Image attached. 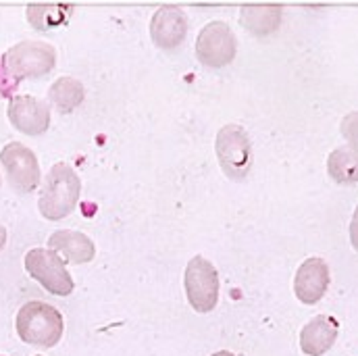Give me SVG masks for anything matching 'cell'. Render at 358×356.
Segmentation results:
<instances>
[{
  "instance_id": "obj_1",
  "label": "cell",
  "mask_w": 358,
  "mask_h": 356,
  "mask_svg": "<svg viewBox=\"0 0 358 356\" xmlns=\"http://www.w3.org/2000/svg\"><path fill=\"white\" fill-rule=\"evenodd\" d=\"M80 194H82L80 176L67 163L52 165L40 190V198H38L40 215L48 221L65 219L76 211L80 202Z\"/></svg>"
},
{
  "instance_id": "obj_2",
  "label": "cell",
  "mask_w": 358,
  "mask_h": 356,
  "mask_svg": "<svg viewBox=\"0 0 358 356\" xmlns=\"http://www.w3.org/2000/svg\"><path fill=\"white\" fill-rule=\"evenodd\" d=\"M63 329V315L48 302L31 300L17 313V334L29 346L52 348L61 342Z\"/></svg>"
},
{
  "instance_id": "obj_3",
  "label": "cell",
  "mask_w": 358,
  "mask_h": 356,
  "mask_svg": "<svg viewBox=\"0 0 358 356\" xmlns=\"http://www.w3.org/2000/svg\"><path fill=\"white\" fill-rule=\"evenodd\" d=\"M4 67L8 73L21 82V80H36L50 73L57 65V50L46 42L25 40L15 44L2 55Z\"/></svg>"
},
{
  "instance_id": "obj_4",
  "label": "cell",
  "mask_w": 358,
  "mask_h": 356,
  "mask_svg": "<svg viewBox=\"0 0 358 356\" xmlns=\"http://www.w3.org/2000/svg\"><path fill=\"white\" fill-rule=\"evenodd\" d=\"M215 150L223 173L234 181H242L252 167V144L244 127L225 125L219 129Z\"/></svg>"
},
{
  "instance_id": "obj_5",
  "label": "cell",
  "mask_w": 358,
  "mask_h": 356,
  "mask_svg": "<svg viewBox=\"0 0 358 356\" xmlns=\"http://www.w3.org/2000/svg\"><path fill=\"white\" fill-rule=\"evenodd\" d=\"M25 271L55 296H69L76 287L65 261L50 248H31L25 255Z\"/></svg>"
},
{
  "instance_id": "obj_6",
  "label": "cell",
  "mask_w": 358,
  "mask_h": 356,
  "mask_svg": "<svg viewBox=\"0 0 358 356\" xmlns=\"http://www.w3.org/2000/svg\"><path fill=\"white\" fill-rule=\"evenodd\" d=\"M185 294L196 313H210L219 302V273L204 257H194L185 267Z\"/></svg>"
},
{
  "instance_id": "obj_7",
  "label": "cell",
  "mask_w": 358,
  "mask_h": 356,
  "mask_svg": "<svg viewBox=\"0 0 358 356\" xmlns=\"http://www.w3.org/2000/svg\"><path fill=\"white\" fill-rule=\"evenodd\" d=\"M238 40L225 21H210L202 27L196 40V55L204 67H225L236 59Z\"/></svg>"
},
{
  "instance_id": "obj_8",
  "label": "cell",
  "mask_w": 358,
  "mask_h": 356,
  "mask_svg": "<svg viewBox=\"0 0 358 356\" xmlns=\"http://www.w3.org/2000/svg\"><path fill=\"white\" fill-rule=\"evenodd\" d=\"M0 163L6 171L8 183L19 194H29L40 185V165L25 144L8 142L0 152Z\"/></svg>"
},
{
  "instance_id": "obj_9",
  "label": "cell",
  "mask_w": 358,
  "mask_h": 356,
  "mask_svg": "<svg viewBox=\"0 0 358 356\" xmlns=\"http://www.w3.org/2000/svg\"><path fill=\"white\" fill-rule=\"evenodd\" d=\"M13 127L25 136H40L50 127V106L36 96H13L6 108Z\"/></svg>"
},
{
  "instance_id": "obj_10",
  "label": "cell",
  "mask_w": 358,
  "mask_h": 356,
  "mask_svg": "<svg viewBox=\"0 0 358 356\" xmlns=\"http://www.w3.org/2000/svg\"><path fill=\"white\" fill-rule=\"evenodd\" d=\"M187 36V17L178 4H163L150 21V38L163 50H173Z\"/></svg>"
},
{
  "instance_id": "obj_11",
  "label": "cell",
  "mask_w": 358,
  "mask_h": 356,
  "mask_svg": "<svg viewBox=\"0 0 358 356\" xmlns=\"http://www.w3.org/2000/svg\"><path fill=\"white\" fill-rule=\"evenodd\" d=\"M329 287V267L323 259H306L294 277V292L302 304H317Z\"/></svg>"
},
{
  "instance_id": "obj_12",
  "label": "cell",
  "mask_w": 358,
  "mask_h": 356,
  "mask_svg": "<svg viewBox=\"0 0 358 356\" xmlns=\"http://www.w3.org/2000/svg\"><path fill=\"white\" fill-rule=\"evenodd\" d=\"M340 323L331 315H317L300 332V348L308 356H323L336 344Z\"/></svg>"
},
{
  "instance_id": "obj_13",
  "label": "cell",
  "mask_w": 358,
  "mask_h": 356,
  "mask_svg": "<svg viewBox=\"0 0 358 356\" xmlns=\"http://www.w3.org/2000/svg\"><path fill=\"white\" fill-rule=\"evenodd\" d=\"M48 248L57 255H61L67 263L84 265L90 263L96 255V246L86 234L71 232V229H59L48 238Z\"/></svg>"
},
{
  "instance_id": "obj_14",
  "label": "cell",
  "mask_w": 358,
  "mask_h": 356,
  "mask_svg": "<svg viewBox=\"0 0 358 356\" xmlns=\"http://www.w3.org/2000/svg\"><path fill=\"white\" fill-rule=\"evenodd\" d=\"M240 21H242V25L250 34H255V36H267L271 31H275L279 27V23H281V6H277V4L244 6Z\"/></svg>"
},
{
  "instance_id": "obj_15",
  "label": "cell",
  "mask_w": 358,
  "mask_h": 356,
  "mask_svg": "<svg viewBox=\"0 0 358 356\" xmlns=\"http://www.w3.org/2000/svg\"><path fill=\"white\" fill-rule=\"evenodd\" d=\"M84 96H86V90L82 86V82L73 78H59L48 90V100L61 115L76 111L84 102Z\"/></svg>"
},
{
  "instance_id": "obj_16",
  "label": "cell",
  "mask_w": 358,
  "mask_h": 356,
  "mask_svg": "<svg viewBox=\"0 0 358 356\" xmlns=\"http://www.w3.org/2000/svg\"><path fill=\"white\" fill-rule=\"evenodd\" d=\"M327 171L338 183H358V148L350 144L336 148L327 159Z\"/></svg>"
},
{
  "instance_id": "obj_17",
  "label": "cell",
  "mask_w": 358,
  "mask_h": 356,
  "mask_svg": "<svg viewBox=\"0 0 358 356\" xmlns=\"http://www.w3.org/2000/svg\"><path fill=\"white\" fill-rule=\"evenodd\" d=\"M71 13H73L71 4H29L27 21L38 31H52V29L65 25Z\"/></svg>"
},
{
  "instance_id": "obj_18",
  "label": "cell",
  "mask_w": 358,
  "mask_h": 356,
  "mask_svg": "<svg viewBox=\"0 0 358 356\" xmlns=\"http://www.w3.org/2000/svg\"><path fill=\"white\" fill-rule=\"evenodd\" d=\"M19 82L8 73V69L4 67V61L0 57V98H13V92L17 90Z\"/></svg>"
},
{
  "instance_id": "obj_19",
  "label": "cell",
  "mask_w": 358,
  "mask_h": 356,
  "mask_svg": "<svg viewBox=\"0 0 358 356\" xmlns=\"http://www.w3.org/2000/svg\"><path fill=\"white\" fill-rule=\"evenodd\" d=\"M342 134L348 140L350 146L358 148V113H350L342 121Z\"/></svg>"
},
{
  "instance_id": "obj_20",
  "label": "cell",
  "mask_w": 358,
  "mask_h": 356,
  "mask_svg": "<svg viewBox=\"0 0 358 356\" xmlns=\"http://www.w3.org/2000/svg\"><path fill=\"white\" fill-rule=\"evenodd\" d=\"M350 242L355 246V250L358 252V206L352 215V221H350Z\"/></svg>"
},
{
  "instance_id": "obj_21",
  "label": "cell",
  "mask_w": 358,
  "mask_h": 356,
  "mask_svg": "<svg viewBox=\"0 0 358 356\" xmlns=\"http://www.w3.org/2000/svg\"><path fill=\"white\" fill-rule=\"evenodd\" d=\"M4 244H6V229H4V225L0 223V250L4 248Z\"/></svg>"
},
{
  "instance_id": "obj_22",
  "label": "cell",
  "mask_w": 358,
  "mask_h": 356,
  "mask_svg": "<svg viewBox=\"0 0 358 356\" xmlns=\"http://www.w3.org/2000/svg\"><path fill=\"white\" fill-rule=\"evenodd\" d=\"M210 356H236L234 353H229V350H219V353H215V355Z\"/></svg>"
},
{
  "instance_id": "obj_23",
  "label": "cell",
  "mask_w": 358,
  "mask_h": 356,
  "mask_svg": "<svg viewBox=\"0 0 358 356\" xmlns=\"http://www.w3.org/2000/svg\"><path fill=\"white\" fill-rule=\"evenodd\" d=\"M36 356H40V355H36Z\"/></svg>"
}]
</instances>
